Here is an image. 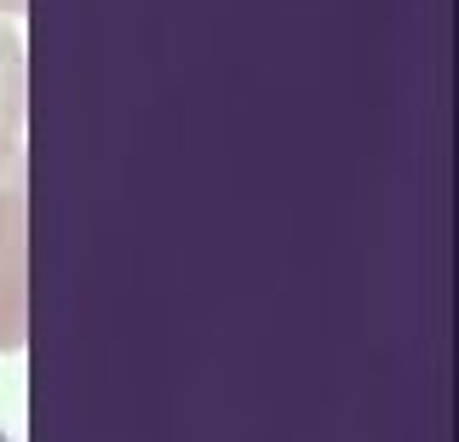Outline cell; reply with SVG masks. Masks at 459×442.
<instances>
[{
    "instance_id": "1",
    "label": "cell",
    "mask_w": 459,
    "mask_h": 442,
    "mask_svg": "<svg viewBox=\"0 0 459 442\" xmlns=\"http://www.w3.org/2000/svg\"><path fill=\"white\" fill-rule=\"evenodd\" d=\"M29 339V195L0 184V351Z\"/></svg>"
},
{
    "instance_id": "2",
    "label": "cell",
    "mask_w": 459,
    "mask_h": 442,
    "mask_svg": "<svg viewBox=\"0 0 459 442\" xmlns=\"http://www.w3.org/2000/svg\"><path fill=\"white\" fill-rule=\"evenodd\" d=\"M23 35L0 18V173L23 161Z\"/></svg>"
}]
</instances>
